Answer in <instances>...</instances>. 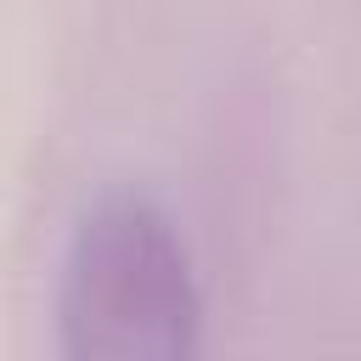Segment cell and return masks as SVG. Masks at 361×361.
I'll list each match as a JSON object with an SVG mask.
<instances>
[{
	"label": "cell",
	"mask_w": 361,
	"mask_h": 361,
	"mask_svg": "<svg viewBox=\"0 0 361 361\" xmlns=\"http://www.w3.org/2000/svg\"><path fill=\"white\" fill-rule=\"evenodd\" d=\"M56 333L73 361H180L203 333V288L180 226L130 186L96 192L62 248Z\"/></svg>",
	"instance_id": "1"
}]
</instances>
